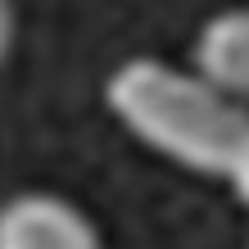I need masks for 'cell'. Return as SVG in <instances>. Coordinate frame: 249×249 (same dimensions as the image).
I'll return each mask as SVG.
<instances>
[{"label": "cell", "mask_w": 249, "mask_h": 249, "mask_svg": "<svg viewBox=\"0 0 249 249\" xmlns=\"http://www.w3.org/2000/svg\"><path fill=\"white\" fill-rule=\"evenodd\" d=\"M105 100L136 141L177 163L227 177L249 136V113L204 72L163 59H127L105 86Z\"/></svg>", "instance_id": "cell-1"}, {"label": "cell", "mask_w": 249, "mask_h": 249, "mask_svg": "<svg viewBox=\"0 0 249 249\" xmlns=\"http://www.w3.org/2000/svg\"><path fill=\"white\" fill-rule=\"evenodd\" d=\"M0 249H100V231L72 199L27 190L0 204Z\"/></svg>", "instance_id": "cell-2"}, {"label": "cell", "mask_w": 249, "mask_h": 249, "mask_svg": "<svg viewBox=\"0 0 249 249\" xmlns=\"http://www.w3.org/2000/svg\"><path fill=\"white\" fill-rule=\"evenodd\" d=\"M195 68L209 82H217L227 95L249 100V5L222 9L204 23L195 41Z\"/></svg>", "instance_id": "cell-3"}, {"label": "cell", "mask_w": 249, "mask_h": 249, "mask_svg": "<svg viewBox=\"0 0 249 249\" xmlns=\"http://www.w3.org/2000/svg\"><path fill=\"white\" fill-rule=\"evenodd\" d=\"M231 186H236V195H240V204L249 209V136H245V145H240V154H236V163H231Z\"/></svg>", "instance_id": "cell-4"}, {"label": "cell", "mask_w": 249, "mask_h": 249, "mask_svg": "<svg viewBox=\"0 0 249 249\" xmlns=\"http://www.w3.org/2000/svg\"><path fill=\"white\" fill-rule=\"evenodd\" d=\"M14 46V0H0V59Z\"/></svg>", "instance_id": "cell-5"}]
</instances>
